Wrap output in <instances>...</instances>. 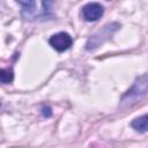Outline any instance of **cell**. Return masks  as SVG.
<instances>
[{
    "mask_svg": "<svg viewBox=\"0 0 148 148\" xmlns=\"http://www.w3.org/2000/svg\"><path fill=\"white\" fill-rule=\"evenodd\" d=\"M148 92V74H142L138 76L132 87L123 95L121 97V104L124 105H131L136 103L138 99H141L143 96H146Z\"/></svg>",
    "mask_w": 148,
    "mask_h": 148,
    "instance_id": "obj_1",
    "label": "cell"
},
{
    "mask_svg": "<svg viewBox=\"0 0 148 148\" xmlns=\"http://www.w3.org/2000/svg\"><path fill=\"white\" fill-rule=\"evenodd\" d=\"M119 28H120V24L117 23V22H112V23H109V24L104 25L101 30H98L95 35H92L88 39V42L86 44V49L88 51L96 50L97 47H99L101 44H103L105 40H108L113 35V32H116Z\"/></svg>",
    "mask_w": 148,
    "mask_h": 148,
    "instance_id": "obj_2",
    "label": "cell"
},
{
    "mask_svg": "<svg viewBox=\"0 0 148 148\" xmlns=\"http://www.w3.org/2000/svg\"><path fill=\"white\" fill-rule=\"evenodd\" d=\"M49 44L58 52H64L68 49H71V46L73 45V38L71 37L69 34L67 32H57L54 35H52L49 39Z\"/></svg>",
    "mask_w": 148,
    "mask_h": 148,
    "instance_id": "obj_3",
    "label": "cell"
},
{
    "mask_svg": "<svg viewBox=\"0 0 148 148\" xmlns=\"http://www.w3.org/2000/svg\"><path fill=\"white\" fill-rule=\"evenodd\" d=\"M104 14V8L98 2H89L82 7V16L88 22L99 20Z\"/></svg>",
    "mask_w": 148,
    "mask_h": 148,
    "instance_id": "obj_4",
    "label": "cell"
},
{
    "mask_svg": "<svg viewBox=\"0 0 148 148\" xmlns=\"http://www.w3.org/2000/svg\"><path fill=\"white\" fill-rule=\"evenodd\" d=\"M131 127L135 132H139V133L148 132V113L134 118L131 121Z\"/></svg>",
    "mask_w": 148,
    "mask_h": 148,
    "instance_id": "obj_5",
    "label": "cell"
},
{
    "mask_svg": "<svg viewBox=\"0 0 148 148\" xmlns=\"http://www.w3.org/2000/svg\"><path fill=\"white\" fill-rule=\"evenodd\" d=\"M13 77H14V74H13V71L10 68H2L0 71V81H1V83H3V84L10 83L13 81Z\"/></svg>",
    "mask_w": 148,
    "mask_h": 148,
    "instance_id": "obj_6",
    "label": "cell"
}]
</instances>
